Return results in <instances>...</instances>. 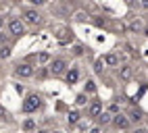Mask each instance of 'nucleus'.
<instances>
[{
  "label": "nucleus",
  "mask_w": 148,
  "mask_h": 133,
  "mask_svg": "<svg viewBox=\"0 0 148 133\" xmlns=\"http://www.w3.org/2000/svg\"><path fill=\"white\" fill-rule=\"evenodd\" d=\"M38 108H42V98L38 94H29L23 102V112H36Z\"/></svg>",
  "instance_id": "1"
},
{
  "label": "nucleus",
  "mask_w": 148,
  "mask_h": 133,
  "mask_svg": "<svg viewBox=\"0 0 148 133\" xmlns=\"http://www.w3.org/2000/svg\"><path fill=\"white\" fill-rule=\"evenodd\" d=\"M65 71H67V60H63V58H50V62H48V73L50 75H54V77H58V75H65Z\"/></svg>",
  "instance_id": "2"
},
{
  "label": "nucleus",
  "mask_w": 148,
  "mask_h": 133,
  "mask_svg": "<svg viewBox=\"0 0 148 133\" xmlns=\"http://www.w3.org/2000/svg\"><path fill=\"white\" fill-rule=\"evenodd\" d=\"M111 125H115L119 131H125L127 127L132 125V123H130V119H127V115H123V112H115V115H113V121H111Z\"/></svg>",
  "instance_id": "3"
},
{
  "label": "nucleus",
  "mask_w": 148,
  "mask_h": 133,
  "mask_svg": "<svg viewBox=\"0 0 148 133\" xmlns=\"http://www.w3.org/2000/svg\"><path fill=\"white\" fill-rule=\"evenodd\" d=\"M15 75L21 79H29V77H34V66L29 62H19L17 69H15Z\"/></svg>",
  "instance_id": "4"
},
{
  "label": "nucleus",
  "mask_w": 148,
  "mask_h": 133,
  "mask_svg": "<svg viewBox=\"0 0 148 133\" xmlns=\"http://www.w3.org/2000/svg\"><path fill=\"white\" fill-rule=\"evenodd\" d=\"M8 31H11L13 35H23L25 33V21L23 19H11L8 21Z\"/></svg>",
  "instance_id": "5"
},
{
  "label": "nucleus",
  "mask_w": 148,
  "mask_h": 133,
  "mask_svg": "<svg viewBox=\"0 0 148 133\" xmlns=\"http://www.w3.org/2000/svg\"><path fill=\"white\" fill-rule=\"evenodd\" d=\"M23 21L29 23V25H38L42 21V17H40V13H38L36 8H27V11L23 13Z\"/></svg>",
  "instance_id": "6"
},
{
  "label": "nucleus",
  "mask_w": 148,
  "mask_h": 133,
  "mask_svg": "<svg viewBox=\"0 0 148 133\" xmlns=\"http://www.w3.org/2000/svg\"><path fill=\"white\" fill-rule=\"evenodd\" d=\"M77 79H79V71H77L75 66H71V69H69V71H65V81H67L69 85L77 83Z\"/></svg>",
  "instance_id": "7"
},
{
  "label": "nucleus",
  "mask_w": 148,
  "mask_h": 133,
  "mask_svg": "<svg viewBox=\"0 0 148 133\" xmlns=\"http://www.w3.org/2000/svg\"><path fill=\"white\" fill-rule=\"evenodd\" d=\"M98 119V127H106V125H111V121H113V115L108 110H102L100 115L96 117Z\"/></svg>",
  "instance_id": "8"
},
{
  "label": "nucleus",
  "mask_w": 148,
  "mask_h": 133,
  "mask_svg": "<svg viewBox=\"0 0 148 133\" xmlns=\"http://www.w3.org/2000/svg\"><path fill=\"white\" fill-rule=\"evenodd\" d=\"M104 66H119V56H117L115 52H108L104 58H102Z\"/></svg>",
  "instance_id": "9"
},
{
  "label": "nucleus",
  "mask_w": 148,
  "mask_h": 133,
  "mask_svg": "<svg viewBox=\"0 0 148 133\" xmlns=\"http://www.w3.org/2000/svg\"><path fill=\"white\" fill-rule=\"evenodd\" d=\"M132 75H134V69H132L130 64H123L121 69H119V79H121V81H130Z\"/></svg>",
  "instance_id": "10"
},
{
  "label": "nucleus",
  "mask_w": 148,
  "mask_h": 133,
  "mask_svg": "<svg viewBox=\"0 0 148 133\" xmlns=\"http://www.w3.org/2000/svg\"><path fill=\"white\" fill-rule=\"evenodd\" d=\"M127 119H130V123H136V125H138V123H142V121H144V110L134 108V110L130 112V117H127Z\"/></svg>",
  "instance_id": "11"
},
{
  "label": "nucleus",
  "mask_w": 148,
  "mask_h": 133,
  "mask_svg": "<svg viewBox=\"0 0 148 133\" xmlns=\"http://www.w3.org/2000/svg\"><path fill=\"white\" fill-rule=\"evenodd\" d=\"M100 112H102V104H100V102H92L90 108H88V115H90L92 119H96Z\"/></svg>",
  "instance_id": "12"
},
{
  "label": "nucleus",
  "mask_w": 148,
  "mask_h": 133,
  "mask_svg": "<svg viewBox=\"0 0 148 133\" xmlns=\"http://www.w3.org/2000/svg\"><path fill=\"white\" fill-rule=\"evenodd\" d=\"M96 92H98L96 81H94V79H88V81H86V85H84V94H88V96H94Z\"/></svg>",
  "instance_id": "13"
},
{
  "label": "nucleus",
  "mask_w": 148,
  "mask_h": 133,
  "mask_svg": "<svg viewBox=\"0 0 148 133\" xmlns=\"http://www.w3.org/2000/svg\"><path fill=\"white\" fill-rule=\"evenodd\" d=\"M79 119H82L79 110H71V112L67 115V123H69V125H77V123H79Z\"/></svg>",
  "instance_id": "14"
},
{
  "label": "nucleus",
  "mask_w": 148,
  "mask_h": 133,
  "mask_svg": "<svg viewBox=\"0 0 148 133\" xmlns=\"http://www.w3.org/2000/svg\"><path fill=\"white\" fill-rule=\"evenodd\" d=\"M38 129V125L32 121V119H25L23 121V131H27V133H32V131H36Z\"/></svg>",
  "instance_id": "15"
},
{
  "label": "nucleus",
  "mask_w": 148,
  "mask_h": 133,
  "mask_svg": "<svg viewBox=\"0 0 148 133\" xmlns=\"http://www.w3.org/2000/svg\"><path fill=\"white\" fill-rule=\"evenodd\" d=\"M94 73H96V75H102V73H104V62H102V58H96V60H94Z\"/></svg>",
  "instance_id": "16"
},
{
  "label": "nucleus",
  "mask_w": 148,
  "mask_h": 133,
  "mask_svg": "<svg viewBox=\"0 0 148 133\" xmlns=\"http://www.w3.org/2000/svg\"><path fill=\"white\" fill-rule=\"evenodd\" d=\"M50 62V54L48 52H40L38 54V64H48Z\"/></svg>",
  "instance_id": "17"
},
{
  "label": "nucleus",
  "mask_w": 148,
  "mask_h": 133,
  "mask_svg": "<svg viewBox=\"0 0 148 133\" xmlns=\"http://www.w3.org/2000/svg\"><path fill=\"white\" fill-rule=\"evenodd\" d=\"M75 104H77V106H86V104H88V94H77Z\"/></svg>",
  "instance_id": "18"
},
{
  "label": "nucleus",
  "mask_w": 148,
  "mask_h": 133,
  "mask_svg": "<svg viewBox=\"0 0 148 133\" xmlns=\"http://www.w3.org/2000/svg\"><path fill=\"white\" fill-rule=\"evenodd\" d=\"M71 52H73V56H84V52H86V48L82 44H75L73 48H71Z\"/></svg>",
  "instance_id": "19"
},
{
  "label": "nucleus",
  "mask_w": 148,
  "mask_h": 133,
  "mask_svg": "<svg viewBox=\"0 0 148 133\" xmlns=\"http://www.w3.org/2000/svg\"><path fill=\"white\" fill-rule=\"evenodd\" d=\"M11 56V46H2L0 48V58H8Z\"/></svg>",
  "instance_id": "20"
},
{
  "label": "nucleus",
  "mask_w": 148,
  "mask_h": 133,
  "mask_svg": "<svg viewBox=\"0 0 148 133\" xmlns=\"http://www.w3.org/2000/svg\"><path fill=\"white\" fill-rule=\"evenodd\" d=\"M130 27H132V31H144V23L142 21H134Z\"/></svg>",
  "instance_id": "21"
},
{
  "label": "nucleus",
  "mask_w": 148,
  "mask_h": 133,
  "mask_svg": "<svg viewBox=\"0 0 148 133\" xmlns=\"http://www.w3.org/2000/svg\"><path fill=\"white\" fill-rule=\"evenodd\" d=\"M27 2L32 4V6H44V4L50 2V0H27Z\"/></svg>",
  "instance_id": "22"
},
{
  "label": "nucleus",
  "mask_w": 148,
  "mask_h": 133,
  "mask_svg": "<svg viewBox=\"0 0 148 133\" xmlns=\"http://www.w3.org/2000/svg\"><path fill=\"white\" fill-rule=\"evenodd\" d=\"M108 112H111V115H115V112H119V104H117V102H113L111 106H108Z\"/></svg>",
  "instance_id": "23"
},
{
  "label": "nucleus",
  "mask_w": 148,
  "mask_h": 133,
  "mask_svg": "<svg viewBox=\"0 0 148 133\" xmlns=\"http://www.w3.org/2000/svg\"><path fill=\"white\" fill-rule=\"evenodd\" d=\"M6 119H8V112H6L2 106H0V121H6Z\"/></svg>",
  "instance_id": "24"
},
{
  "label": "nucleus",
  "mask_w": 148,
  "mask_h": 133,
  "mask_svg": "<svg viewBox=\"0 0 148 133\" xmlns=\"http://www.w3.org/2000/svg\"><path fill=\"white\" fill-rule=\"evenodd\" d=\"M88 133H102V127H98V125H96V127H92Z\"/></svg>",
  "instance_id": "25"
},
{
  "label": "nucleus",
  "mask_w": 148,
  "mask_h": 133,
  "mask_svg": "<svg viewBox=\"0 0 148 133\" xmlns=\"http://www.w3.org/2000/svg\"><path fill=\"white\" fill-rule=\"evenodd\" d=\"M140 4H142V8H144V11H146V6H148V0H142Z\"/></svg>",
  "instance_id": "26"
},
{
  "label": "nucleus",
  "mask_w": 148,
  "mask_h": 133,
  "mask_svg": "<svg viewBox=\"0 0 148 133\" xmlns=\"http://www.w3.org/2000/svg\"><path fill=\"white\" fill-rule=\"evenodd\" d=\"M4 27V17H0V29Z\"/></svg>",
  "instance_id": "27"
},
{
  "label": "nucleus",
  "mask_w": 148,
  "mask_h": 133,
  "mask_svg": "<svg viewBox=\"0 0 148 133\" xmlns=\"http://www.w3.org/2000/svg\"><path fill=\"white\" fill-rule=\"evenodd\" d=\"M136 133H146V129H144V127H140V129H138Z\"/></svg>",
  "instance_id": "28"
},
{
  "label": "nucleus",
  "mask_w": 148,
  "mask_h": 133,
  "mask_svg": "<svg viewBox=\"0 0 148 133\" xmlns=\"http://www.w3.org/2000/svg\"><path fill=\"white\" fill-rule=\"evenodd\" d=\"M36 131H38V129H36ZM38 133H48V131H46V129H40V131H38Z\"/></svg>",
  "instance_id": "29"
},
{
  "label": "nucleus",
  "mask_w": 148,
  "mask_h": 133,
  "mask_svg": "<svg viewBox=\"0 0 148 133\" xmlns=\"http://www.w3.org/2000/svg\"><path fill=\"white\" fill-rule=\"evenodd\" d=\"M48 133H63V131H48Z\"/></svg>",
  "instance_id": "30"
},
{
  "label": "nucleus",
  "mask_w": 148,
  "mask_h": 133,
  "mask_svg": "<svg viewBox=\"0 0 148 133\" xmlns=\"http://www.w3.org/2000/svg\"><path fill=\"white\" fill-rule=\"evenodd\" d=\"M127 2H134V0H127Z\"/></svg>",
  "instance_id": "31"
},
{
  "label": "nucleus",
  "mask_w": 148,
  "mask_h": 133,
  "mask_svg": "<svg viewBox=\"0 0 148 133\" xmlns=\"http://www.w3.org/2000/svg\"><path fill=\"white\" fill-rule=\"evenodd\" d=\"M15 2H21V0H15Z\"/></svg>",
  "instance_id": "32"
}]
</instances>
